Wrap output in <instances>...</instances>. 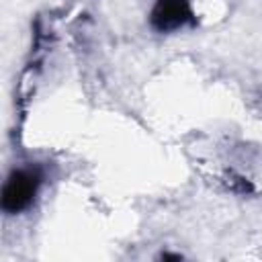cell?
<instances>
[{
	"label": "cell",
	"instance_id": "1",
	"mask_svg": "<svg viewBox=\"0 0 262 262\" xmlns=\"http://www.w3.org/2000/svg\"><path fill=\"white\" fill-rule=\"evenodd\" d=\"M43 182V174L37 166H23L14 168L2 186V211L8 215H18L27 211Z\"/></svg>",
	"mask_w": 262,
	"mask_h": 262
},
{
	"label": "cell",
	"instance_id": "2",
	"mask_svg": "<svg viewBox=\"0 0 262 262\" xmlns=\"http://www.w3.org/2000/svg\"><path fill=\"white\" fill-rule=\"evenodd\" d=\"M149 25L158 33H174L184 27H196V14L190 0H156Z\"/></svg>",
	"mask_w": 262,
	"mask_h": 262
}]
</instances>
